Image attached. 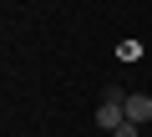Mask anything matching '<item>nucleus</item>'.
Masks as SVG:
<instances>
[{
    "instance_id": "nucleus-1",
    "label": "nucleus",
    "mask_w": 152,
    "mask_h": 137,
    "mask_svg": "<svg viewBox=\"0 0 152 137\" xmlns=\"http://www.w3.org/2000/svg\"><path fill=\"white\" fill-rule=\"evenodd\" d=\"M122 122H127V112H122V102H102V107H96V127H102V132H117Z\"/></svg>"
},
{
    "instance_id": "nucleus-2",
    "label": "nucleus",
    "mask_w": 152,
    "mask_h": 137,
    "mask_svg": "<svg viewBox=\"0 0 152 137\" xmlns=\"http://www.w3.org/2000/svg\"><path fill=\"white\" fill-rule=\"evenodd\" d=\"M122 112H127V122H152V97H142V92H132Z\"/></svg>"
},
{
    "instance_id": "nucleus-3",
    "label": "nucleus",
    "mask_w": 152,
    "mask_h": 137,
    "mask_svg": "<svg viewBox=\"0 0 152 137\" xmlns=\"http://www.w3.org/2000/svg\"><path fill=\"white\" fill-rule=\"evenodd\" d=\"M112 137H142V127H137V122H122V127H117Z\"/></svg>"
}]
</instances>
